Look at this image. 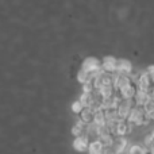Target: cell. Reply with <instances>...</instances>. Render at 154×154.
<instances>
[{
    "instance_id": "1",
    "label": "cell",
    "mask_w": 154,
    "mask_h": 154,
    "mask_svg": "<svg viewBox=\"0 0 154 154\" xmlns=\"http://www.w3.org/2000/svg\"><path fill=\"white\" fill-rule=\"evenodd\" d=\"M127 123H130L131 126H143L146 116H145V112L142 109V107H137L134 106L131 108V111L128 112L127 118H126Z\"/></svg>"
},
{
    "instance_id": "2",
    "label": "cell",
    "mask_w": 154,
    "mask_h": 154,
    "mask_svg": "<svg viewBox=\"0 0 154 154\" xmlns=\"http://www.w3.org/2000/svg\"><path fill=\"white\" fill-rule=\"evenodd\" d=\"M81 68L84 70H87V72L89 73L91 79H92V77H95L99 72H101V62L99 61L97 58H95V57H88V58L84 60Z\"/></svg>"
},
{
    "instance_id": "3",
    "label": "cell",
    "mask_w": 154,
    "mask_h": 154,
    "mask_svg": "<svg viewBox=\"0 0 154 154\" xmlns=\"http://www.w3.org/2000/svg\"><path fill=\"white\" fill-rule=\"evenodd\" d=\"M135 106L134 104V100L133 99H122L119 101L116 107V114H118V118L119 119H126L128 115V112L131 111V108Z\"/></svg>"
},
{
    "instance_id": "4",
    "label": "cell",
    "mask_w": 154,
    "mask_h": 154,
    "mask_svg": "<svg viewBox=\"0 0 154 154\" xmlns=\"http://www.w3.org/2000/svg\"><path fill=\"white\" fill-rule=\"evenodd\" d=\"M135 84H137V88H139V89L145 91V92H147V91L150 89V88L154 85L152 77L147 72H142L139 73L138 76H137V80H135Z\"/></svg>"
},
{
    "instance_id": "5",
    "label": "cell",
    "mask_w": 154,
    "mask_h": 154,
    "mask_svg": "<svg viewBox=\"0 0 154 154\" xmlns=\"http://www.w3.org/2000/svg\"><path fill=\"white\" fill-rule=\"evenodd\" d=\"M89 142H91V139L88 138L87 134H82V135H79L75 138V141H73V147H75L76 152L84 153V152H87Z\"/></svg>"
},
{
    "instance_id": "6",
    "label": "cell",
    "mask_w": 154,
    "mask_h": 154,
    "mask_svg": "<svg viewBox=\"0 0 154 154\" xmlns=\"http://www.w3.org/2000/svg\"><path fill=\"white\" fill-rule=\"evenodd\" d=\"M133 131V126L130 123H127L126 119H119L116 123V130H115V135L118 137H125L128 133Z\"/></svg>"
},
{
    "instance_id": "7",
    "label": "cell",
    "mask_w": 154,
    "mask_h": 154,
    "mask_svg": "<svg viewBox=\"0 0 154 154\" xmlns=\"http://www.w3.org/2000/svg\"><path fill=\"white\" fill-rule=\"evenodd\" d=\"M101 70L109 75H114L116 73V58L114 57H106L101 62Z\"/></svg>"
},
{
    "instance_id": "8",
    "label": "cell",
    "mask_w": 154,
    "mask_h": 154,
    "mask_svg": "<svg viewBox=\"0 0 154 154\" xmlns=\"http://www.w3.org/2000/svg\"><path fill=\"white\" fill-rule=\"evenodd\" d=\"M116 72L123 73V75H131L133 65L128 60H116Z\"/></svg>"
},
{
    "instance_id": "9",
    "label": "cell",
    "mask_w": 154,
    "mask_h": 154,
    "mask_svg": "<svg viewBox=\"0 0 154 154\" xmlns=\"http://www.w3.org/2000/svg\"><path fill=\"white\" fill-rule=\"evenodd\" d=\"M127 143L128 142L125 137H118V138L114 139V145H112V147H114V150L118 154H123L125 150H126V147H127Z\"/></svg>"
},
{
    "instance_id": "10",
    "label": "cell",
    "mask_w": 154,
    "mask_h": 154,
    "mask_svg": "<svg viewBox=\"0 0 154 154\" xmlns=\"http://www.w3.org/2000/svg\"><path fill=\"white\" fill-rule=\"evenodd\" d=\"M149 99V95H147V92H145V91L139 89V88H137L135 91V95H134L133 100H134V104H135L137 107H142L145 104V101Z\"/></svg>"
},
{
    "instance_id": "11",
    "label": "cell",
    "mask_w": 154,
    "mask_h": 154,
    "mask_svg": "<svg viewBox=\"0 0 154 154\" xmlns=\"http://www.w3.org/2000/svg\"><path fill=\"white\" fill-rule=\"evenodd\" d=\"M103 147H104L103 143H101V142L96 138V139H92V141L88 143L87 152L89 154H101V152H103Z\"/></svg>"
},
{
    "instance_id": "12",
    "label": "cell",
    "mask_w": 154,
    "mask_h": 154,
    "mask_svg": "<svg viewBox=\"0 0 154 154\" xmlns=\"http://www.w3.org/2000/svg\"><path fill=\"white\" fill-rule=\"evenodd\" d=\"M93 114H95V111H93L91 107H82L79 115H80V119H81L82 122L87 125V123H91V122H92Z\"/></svg>"
},
{
    "instance_id": "13",
    "label": "cell",
    "mask_w": 154,
    "mask_h": 154,
    "mask_svg": "<svg viewBox=\"0 0 154 154\" xmlns=\"http://www.w3.org/2000/svg\"><path fill=\"white\" fill-rule=\"evenodd\" d=\"M96 91H97V93L101 96V99H109V97H112V96L116 93L112 85H104V87L97 88Z\"/></svg>"
},
{
    "instance_id": "14",
    "label": "cell",
    "mask_w": 154,
    "mask_h": 154,
    "mask_svg": "<svg viewBox=\"0 0 154 154\" xmlns=\"http://www.w3.org/2000/svg\"><path fill=\"white\" fill-rule=\"evenodd\" d=\"M92 123H95L96 126H103L106 125V116H104V112L101 111V109H97V111H95V114H93V119H92Z\"/></svg>"
},
{
    "instance_id": "15",
    "label": "cell",
    "mask_w": 154,
    "mask_h": 154,
    "mask_svg": "<svg viewBox=\"0 0 154 154\" xmlns=\"http://www.w3.org/2000/svg\"><path fill=\"white\" fill-rule=\"evenodd\" d=\"M104 116H106V122H115V120H119L116 114V109L114 108H108V109H104Z\"/></svg>"
},
{
    "instance_id": "16",
    "label": "cell",
    "mask_w": 154,
    "mask_h": 154,
    "mask_svg": "<svg viewBox=\"0 0 154 154\" xmlns=\"http://www.w3.org/2000/svg\"><path fill=\"white\" fill-rule=\"evenodd\" d=\"M147 149L143 145H131L128 147V154H147Z\"/></svg>"
},
{
    "instance_id": "17",
    "label": "cell",
    "mask_w": 154,
    "mask_h": 154,
    "mask_svg": "<svg viewBox=\"0 0 154 154\" xmlns=\"http://www.w3.org/2000/svg\"><path fill=\"white\" fill-rule=\"evenodd\" d=\"M99 141L103 143V146L104 147H107V146H112L114 145V135L112 134H104V135H100L99 137Z\"/></svg>"
},
{
    "instance_id": "18",
    "label": "cell",
    "mask_w": 154,
    "mask_h": 154,
    "mask_svg": "<svg viewBox=\"0 0 154 154\" xmlns=\"http://www.w3.org/2000/svg\"><path fill=\"white\" fill-rule=\"evenodd\" d=\"M79 101L81 103L82 107H91L92 106V95L91 93H81V96H80Z\"/></svg>"
},
{
    "instance_id": "19",
    "label": "cell",
    "mask_w": 154,
    "mask_h": 154,
    "mask_svg": "<svg viewBox=\"0 0 154 154\" xmlns=\"http://www.w3.org/2000/svg\"><path fill=\"white\" fill-rule=\"evenodd\" d=\"M77 80H79V82H81V84H84V82H88L91 80V76L89 73L87 72V70H84L81 68V69L79 70V73H77Z\"/></svg>"
},
{
    "instance_id": "20",
    "label": "cell",
    "mask_w": 154,
    "mask_h": 154,
    "mask_svg": "<svg viewBox=\"0 0 154 154\" xmlns=\"http://www.w3.org/2000/svg\"><path fill=\"white\" fill-rule=\"evenodd\" d=\"M72 134L75 137H79V135H82L84 134V128H81V127H79V126H73L72 127Z\"/></svg>"
},
{
    "instance_id": "21",
    "label": "cell",
    "mask_w": 154,
    "mask_h": 154,
    "mask_svg": "<svg viewBox=\"0 0 154 154\" xmlns=\"http://www.w3.org/2000/svg\"><path fill=\"white\" fill-rule=\"evenodd\" d=\"M81 108H82V106H81V103H80L79 100L75 101V103L72 104V111L75 112V114H80V111H81Z\"/></svg>"
},
{
    "instance_id": "22",
    "label": "cell",
    "mask_w": 154,
    "mask_h": 154,
    "mask_svg": "<svg viewBox=\"0 0 154 154\" xmlns=\"http://www.w3.org/2000/svg\"><path fill=\"white\" fill-rule=\"evenodd\" d=\"M146 72L149 73L150 76H152V75H154V65H150V66L147 68V70H146Z\"/></svg>"
},
{
    "instance_id": "23",
    "label": "cell",
    "mask_w": 154,
    "mask_h": 154,
    "mask_svg": "<svg viewBox=\"0 0 154 154\" xmlns=\"http://www.w3.org/2000/svg\"><path fill=\"white\" fill-rule=\"evenodd\" d=\"M152 115H154V109H153V112H152ZM152 115H150V116H152Z\"/></svg>"
},
{
    "instance_id": "24",
    "label": "cell",
    "mask_w": 154,
    "mask_h": 154,
    "mask_svg": "<svg viewBox=\"0 0 154 154\" xmlns=\"http://www.w3.org/2000/svg\"><path fill=\"white\" fill-rule=\"evenodd\" d=\"M114 154H118V153H116V152H114Z\"/></svg>"
},
{
    "instance_id": "25",
    "label": "cell",
    "mask_w": 154,
    "mask_h": 154,
    "mask_svg": "<svg viewBox=\"0 0 154 154\" xmlns=\"http://www.w3.org/2000/svg\"><path fill=\"white\" fill-rule=\"evenodd\" d=\"M147 154H149V153H147Z\"/></svg>"
}]
</instances>
